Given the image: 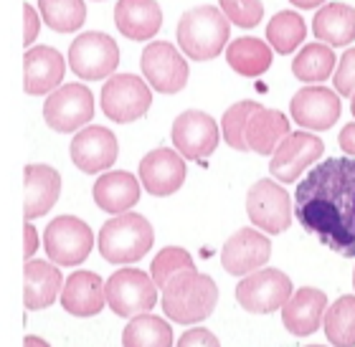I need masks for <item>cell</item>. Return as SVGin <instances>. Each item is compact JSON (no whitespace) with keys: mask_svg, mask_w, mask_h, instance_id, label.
I'll list each match as a JSON object with an SVG mask.
<instances>
[{"mask_svg":"<svg viewBox=\"0 0 355 347\" xmlns=\"http://www.w3.org/2000/svg\"><path fill=\"white\" fill-rule=\"evenodd\" d=\"M295 218L318 244L355 259V160L318 163L295 190Z\"/></svg>","mask_w":355,"mask_h":347,"instance_id":"cell-1","label":"cell"},{"mask_svg":"<svg viewBox=\"0 0 355 347\" xmlns=\"http://www.w3.org/2000/svg\"><path fill=\"white\" fill-rule=\"evenodd\" d=\"M218 287L208 274L196 269L175 274L163 287V312L178 325H198L214 314Z\"/></svg>","mask_w":355,"mask_h":347,"instance_id":"cell-2","label":"cell"},{"mask_svg":"<svg viewBox=\"0 0 355 347\" xmlns=\"http://www.w3.org/2000/svg\"><path fill=\"white\" fill-rule=\"evenodd\" d=\"M229 18L214 6H198L178 23V46L191 61H211L229 44Z\"/></svg>","mask_w":355,"mask_h":347,"instance_id":"cell-3","label":"cell"},{"mask_svg":"<svg viewBox=\"0 0 355 347\" xmlns=\"http://www.w3.org/2000/svg\"><path fill=\"white\" fill-rule=\"evenodd\" d=\"M155 244V231L140 213H119L99 231V253L110 264H135Z\"/></svg>","mask_w":355,"mask_h":347,"instance_id":"cell-4","label":"cell"},{"mask_svg":"<svg viewBox=\"0 0 355 347\" xmlns=\"http://www.w3.org/2000/svg\"><path fill=\"white\" fill-rule=\"evenodd\" d=\"M107 304L119 317H137L157 304V284L140 269H119L107 279Z\"/></svg>","mask_w":355,"mask_h":347,"instance_id":"cell-5","label":"cell"},{"mask_svg":"<svg viewBox=\"0 0 355 347\" xmlns=\"http://www.w3.org/2000/svg\"><path fill=\"white\" fill-rule=\"evenodd\" d=\"M92 246H94V233L74 215H59L44 231L46 256L59 266L84 264L92 253Z\"/></svg>","mask_w":355,"mask_h":347,"instance_id":"cell-6","label":"cell"},{"mask_svg":"<svg viewBox=\"0 0 355 347\" xmlns=\"http://www.w3.org/2000/svg\"><path fill=\"white\" fill-rule=\"evenodd\" d=\"M292 296V279L279 269H257L239 281L236 299L252 314H272Z\"/></svg>","mask_w":355,"mask_h":347,"instance_id":"cell-7","label":"cell"},{"mask_svg":"<svg viewBox=\"0 0 355 347\" xmlns=\"http://www.w3.org/2000/svg\"><path fill=\"white\" fill-rule=\"evenodd\" d=\"M119 64V48L114 38L99 30H89L71 41L69 48V66L79 79L96 82L110 76Z\"/></svg>","mask_w":355,"mask_h":347,"instance_id":"cell-8","label":"cell"},{"mask_svg":"<svg viewBox=\"0 0 355 347\" xmlns=\"http://www.w3.org/2000/svg\"><path fill=\"white\" fill-rule=\"evenodd\" d=\"M153 94L150 87L135 74H117L102 87V109L112 122L130 125L148 114Z\"/></svg>","mask_w":355,"mask_h":347,"instance_id":"cell-9","label":"cell"},{"mask_svg":"<svg viewBox=\"0 0 355 347\" xmlns=\"http://www.w3.org/2000/svg\"><path fill=\"white\" fill-rule=\"evenodd\" d=\"M292 203L295 200H289V193L272 180H257L246 193L249 221L266 233H282L289 229L292 211H295Z\"/></svg>","mask_w":355,"mask_h":347,"instance_id":"cell-10","label":"cell"},{"mask_svg":"<svg viewBox=\"0 0 355 347\" xmlns=\"http://www.w3.org/2000/svg\"><path fill=\"white\" fill-rule=\"evenodd\" d=\"M94 117V96L84 84H67L51 91L44 104V119L53 132H74Z\"/></svg>","mask_w":355,"mask_h":347,"instance_id":"cell-11","label":"cell"},{"mask_svg":"<svg viewBox=\"0 0 355 347\" xmlns=\"http://www.w3.org/2000/svg\"><path fill=\"white\" fill-rule=\"evenodd\" d=\"M142 74L160 94H178L188 84V61L168 41H153L142 51Z\"/></svg>","mask_w":355,"mask_h":347,"instance_id":"cell-12","label":"cell"},{"mask_svg":"<svg viewBox=\"0 0 355 347\" xmlns=\"http://www.w3.org/2000/svg\"><path fill=\"white\" fill-rule=\"evenodd\" d=\"M322 152H325V142L320 137L310 132H289L274 150L269 172L279 183H295L312 163H318Z\"/></svg>","mask_w":355,"mask_h":347,"instance_id":"cell-13","label":"cell"},{"mask_svg":"<svg viewBox=\"0 0 355 347\" xmlns=\"http://www.w3.org/2000/svg\"><path fill=\"white\" fill-rule=\"evenodd\" d=\"M218 125L211 114L200 109H188L173 122V145L188 160H203L218 148Z\"/></svg>","mask_w":355,"mask_h":347,"instance_id":"cell-14","label":"cell"},{"mask_svg":"<svg viewBox=\"0 0 355 347\" xmlns=\"http://www.w3.org/2000/svg\"><path fill=\"white\" fill-rule=\"evenodd\" d=\"M272 259V244L257 229H241L223 244L221 264L231 276H246Z\"/></svg>","mask_w":355,"mask_h":347,"instance_id":"cell-15","label":"cell"},{"mask_svg":"<svg viewBox=\"0 0 355 347\" xmlns=\"http://www.w3.org/2000/svg\"><path fill=\"white\" fill-rule=\"evenodd\" d=\"M292 119L307 130H330L340 119V99L327 87H304L292 96Z\"/></svg>","mask_w":355,"mask_h":347,"instance_id":"cell-16","label":"cell"},{"mask_svg":"<svg viewBox=\"0 0 355 347\" xmlns=\"http://www.w3.org/2000/svg\"><path fill=\"white\" fill-rule=\"evenodd\" d=\"M117 137L107 127L92 125L76 134L71 142V160L82 172H102L117 163Z\"/></svg>","mask_w":355,"mask_h":347,"instance_id":"cell-17","label":"cell"},{"mask_svg":"<svg viewBox=\"0 0 355 347\" xmlns=\"http://www.w3.org/2000/svg\"><path fill=\"white\" fill-rule=\"evenodd\" d=\"M140 183L150 195H173L185 183V163L175 150L157 148L142 157L140 163Z\"/></svg>","mask_w":355,"mask_h":347,"instance_id":"cell-18","label":"cell"},{"mask_svg":"<svg viewBox=\"0 0 355 347\" xmlns=\"http://www.w3.org/2000/svg\"><path fill=\"white\" fill-rule=\"evenodd\" d=\"M327 312V296L325 292L312 287H304L300 292L289 296L284 307H282V325L287 332H292L295 337H307L315 335L325 319Z\"/></svg>","mask_w":355,"mask_h":347,"instance_id":"cell-19","label":"cell"},{"mask_svg":"<svg viewBox=\"0 0 355 347\" xmlns=\"http://www.w3.org/2000/svg\"><path fill=\"white\" fill-rule=\"evenodd\" d=\"M64 56H61L56 48L51 46H33L31 51H26V59H23V89L26 94L38 96V94H49V91H56L64 82Z\"/></svg>","mask_w":355,"mask_h":347,"instance_id":"cell-20","label":"cell"},{"mask_svg":"<svg viewBox=\"0 0 355 347\" xmlns=\"http://www.w3.org/2000/svg\"><path fill=\"white\" fill-rule=\"evenodd\" d=\"M107 304L104 281L94 272L71 274L61 289V307L74 317H92L99 314Z\"/></svg>","mask_w":355,"mask_h":347,"instance_id":"cell-21","label":"cell"},{"mask_svg":"<svg viewBox=\"0 0 355 347\" xmlns=\"http://www.w3.org/2000/svg\"><path fill=\"white\" fill-rule=\"evenodd\" d=\"M114 23L130 41H148L163 26V10L157 0H119L114 8Z\"/></svg>","mask_w":355,"mask_h":347,"instance_id":"cell-22","label":"cell"},{"mask_svg":"<svg viewBox=\"0 0 355 347\" xmlns=\"http://www.w3.org/2000/svg\"><path fill=\"white\" fill-rule=\"evenodd\" d=\"M61 175L49 165H26V221L46 215L56 206Z\"/></svg>","mask_w":355,"mask_h":347,"instance_id":"cell-23","label":"cell"},{"mask_svg":"<svg viewBox=\"0 0 355 347\" xmlns=\"http://www.w3.org/2000/svg\"><path fill=\"white\" fill-rule=\"evenodd\" d=\"M289 134V119L279 109L259 107L254 112L244 130V140L249 150L259 155H274V150Z\"/></svg>","mask_w":355,"mask_h":347,"instance_id":"cell-24","label":"cell"},{"mask_svg":"<svg viewBox=\"0 0 355 347\" xmlns=\"http://www.w3.org/2000/svg\"><path fill=\"white\" fill-rule=\"evenodd\" d=\"M140 200V183L125 170L102 175L94 183V203L107 213H127Z\"/></svg>","mask_w":355,"mask_h":347,"instance_id":"cell-25","label":"cell"},{"mask_svg":"<svg viewBox=\"0 0 355 347\" xmlns=\"http://www.w3.org/2000/svg\"><path fill=\"white\" fill-rule=\"evenodd\" d=\"M64 279L59 266L46 261H28L26 264V310H46L56 302Z\"/></svg>","mask_w":355,"mask_h":347,"instance_id":"cell-26","label":"cell"},{"mask_svg":"<svg viewBox=\"0 0 355 347\" xmlns=\"http://www.w3.org/2000/svg\"><path fill=\"white\" fill-rule=\"evenodd\" d=\"M312 30L327 46H348L355 41V8L345 3L322 6L312 21Z\"/></svg>","mask_w":355,"mask_h":347,"instance_id":"cell-27","label":"cell"},{"mask_svg":"<svg viewBox=\"0 0 355 347\" xmlns=\"http://www.w3.org/2000/svg\"><path fill=\"white\" fill-rule=\"evenodd\" d=\"M226 61L236 74L254 79V76H261L266 69L272 66L274 53L269 44H264L259 38H236L229 44Z\"/></svg>","mask_w":355,"mask_h":347,"instance_id":"cell-28","label":"cell"},{"mask_svg":"<svg viewBox=\"0 0 355 347\" xmlns=\"http://www.w3.org/2000/svg\"><path fill=\"white\" fill-rule=\"evenodd\" d=\"M335 53L333 46L327 44H310L304 46L302 51L297 53V59L292 61V74L300 82H325L335 71Z\"/></svg>","mask_w":355,"mask_h":347,"instance_id":"cell-29","label":"cell"},{"mask_svg":"<svg viewBox=\"0 0 355 347\" xmlns=\"http://www.w3.org/2000/svg\"><path fill=\"white\" fill-rule=\"evenodd\" d=\"M38 13L49 28L59 30V33L79 30L87 21L84 0H38Z\"/></svg>","mask_w":355,"mask_h":347,"instance_id":"cell-30","label":"cell"},{"mask_svg":"<svg viewBox=\"0 0 355 347\" xmlns=\"http://www.w3.org/2000/svg\"><path fill=\"white\" fill-rule=\"evenodd\" d=\"M122 342L130 347H142V345L168 347L173 345V330L160 317H153L150 312H145V314L132 317V322L125 327Z\"/></svg>","mask_w":355,"mask_h":347,"instance_id":"cell-31","label":"cell"},{"mask_svg":"<svg viewBox=\"0 0 355 347\" xmlns=\"http://www.w3.org/2000/svg\"><path fill=\"white\" fill-rule=\"evenodd\" d=\"M304 36H307V26L297 13H289V10H282L269 21L266 26V38H269V46H272L277 53H292L297 46L302 44Z\"/></svg>","mask_w":355,"mask_h":347,"instance_id":"cell-32","label":"cell"},{"mask_svg":"<svg viewBox=\"0 0 355 347\" xmlns=\"http://www.w3.org/2000/svg\"><path fill=\"white\" fill-rule=\"evenodd\" d=\"M330 345H355V296H340L322 319Z\"/></svg>","mask_w":355,"mask_h":347,"instance_id":"cell-33","label":"cell"},{"mask_svg":"<svg viewBox=\"0 0 355 347\" xmlns=\"http://www.w3.org/2000/svg\"><path fill=\"white\" fill-rule=\"evenodd\" d=\"M259 107H261L259 102H236L234 107H229V109L223 112L221 127H223V140L229 142V148L239 150V152H246V150H249V145H246V140H244V130H246L249 117H252Z\"/></svg>","mask_w":355,"mask_h":347,"instance_id":"cell-34","label":"cell"},{"mask_svg":"<svg viewBox=\"0 0 355 347\" xmlns=\"http://www.w3.org/2000/svg\"><path fill=\"white\" fill-rule=\"evenodd\" d=\"M188 269H196L191 253L185 249H178V246H168L153 259V279L157 287H165L175 274L188 272Z\"/></svg>","mask_w":355,"mask_h":347,"instance_id":"cell-35","label":"cell"},{"mask_svg":"<svg viewBox=\"0 0 355 347\" xmlns=\"http://www.w3.org/2000/svg\"><path fill=\"white\" fill-rule=\"evenodd\" d=\"M221 10L229 21H234L239 28H254L264 18V6L261 0H218Z\"/></svg>","mask_w":355,"mask_h":347,"instance_id":"cell-36","label":"cell"},{"mask_svg":"<svg viewBox=\"0 0 355 347\" xmlns=\"http://www.w3.org/2000/svg\"><path fill=\"white\" fill-rule=\"evenodd\" d=\"M335 89L343 96L355 94V48H348L343 53L338 71H335Z\"/></svg>","mask_w":355,"mask_h":347,"instance_id":"cell-37","label":"cell"},{"mask_svg":"<svg viewBox=\"0 0 355 347\" xmlns=\"http://www.w3.org/2000/svg\"><path fill=\"white\" fill-rule=\"evenodd\" d=\"M178 345H183V347H188V345H211V347H216L218 345V337L216 335H211L208 330H203V327H196V330H191V332H185L180 340H178Z\"/></svg>","mask_w":355,"mask_h":347,"instance_id":"cell-38","label":"cell"},{"mask_svg":"<svg viewBox=\"0 0 355 347\" xmlns=\"http://www.w3.org/2000/svg\"><path fill=\"white\" fill-rule=\"evenodd\" d=\"M23 21H26V36H23V44L28 46V44H33L36 41V36H38V13H36V8L33 6H26L23 8Z\"/></svg>","mask_w":355,"mask_h":347,"instance_id":"cell-39","label":"cell"},{"mask_svg":"<svg viewBox=\"0 0 355 347\" xmlns=\"http://www.w3.org/2000/svg\"><path fill=\"white\" fill-rule=\"evenodd\" d=\"M338 142H340V150L345 152V155L355 157V122H353V125L343 127V132H340V137H338Z\"/></svg>","mask_w":355,"mask_h":347,"instance_id":"cell-40","label":"cell"},{"mask_svg":"<svg viewBox=\"0 0 355 347\" xmlns=\"http://www.w3.org/2000/svg\"><path fill=\"white\" fill-rule=\"evenodd\" d=\"M38 249V236H36V229H33V223H26V259H31Z\"/></svg>","mask_w":355,"mask_h":347,"instance_id":"cell-41","label":"cell"},{"mask_svg":"<svg viewBox=\"0 0 355 347\" xmlns=\"http://www.w3.org/2000/svg\"><path fill=\"white\" fill-rule=\"evenodd\" d=\"M289 3H295L297 8H304V10H310V8H318L322 6L325 0H289Z\"/></svg>","mask_w":355,"mask_h":347,"instance_id":"cell-42","label":"cell"},{"mask_svg":"<svg viewBox=\"0 0 355 347\" xmlns=\"http://www.w3.org/2000/svg\"><path fill=\"white\" fill-rule=\"evenodd\" d=\"M26 345H49V342L41 340V337H26Z\"/></svg>","mask_w":355,"mask_h":347,"instance_id":"cell-43","label":"cell"},{"mask_svg":"<svg viewBox=\"0 0 355 347\" xmlns=\"http://www.w3.org/2000/svg\"><path fill=\"white\" fill-rule=\"evenodd\" d=\"M350 109H353V117H355V94H353V99H350Z\"/></svg>","mask_w":355,"mask_h":347,"instance_id":"cell-44","label":"cell"},{"mask_svg":"<svg viewBox=\"0 0 355 347\" xmlns=\"http://www.w3.org/2000/svg\"><path fill=\"white\" fill-rule=\"evenodd\" d=\"M353 287H355V272H353Z\"/></svg>","mask_w":355,"mask_h":347,"instance_id":"cell-45","label":"cell"}]
</instances>
